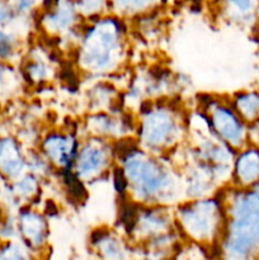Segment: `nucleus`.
<instances>
[{"mask_svg": "<svg viewBox=\"0 0 259 260\" xmlns=\"http://www.w3.org/2000/svg\"><path fill=\"white\" fill-rule=\"evenodd\" d=\"M27 172V150L17 137L0 136V177L12 182Z\"/></svg>", "mask_w": 259, "mask_h": 260, "instance_id": "ddd939ff", "label": "nucleus"}, {"mask_svg": "<svg viewBox=\"0 0 259 260\" xmlns=\"http://www.w3.org/2000/svg\"><path fill=\"white\" fill-rule=\"evenodd\" d=\"M19 18L22 17L18 15V13L13 9V7L8 0L0 5V27L9 29Z\"/></svg>", "mask_w": 259, "mask_h": 260, "instance_id": "4be33fe9", "label": "nucleus"}, {"mask_svg": "<svg viewBox=\"0 0 259 260\" xmlns=\"http://www.w3.org/2000/svg\"><path fill=\"white\" fill-rule=\"evenodd\" d=\"M225 225L216 244L217 260H259V196L223 193Z\"/></svg>", "mask_w": 259, "mask_h": 260, "instance_id": "7ed1b4c3", "label": "nucleus"}, {"mask_svg": "<svg viewBox=\"0 0 259 260\" xmlns=\"http://www.w3.org/2000/svg\"><path fill=\"white\" fill-rule=\"evenodd\" d=\"M89 245L96 260H137V248L124 234L111 228L91 231Z\"/></svg>", "mask_w": 259, "mask_h": 260, "instance_id": "f8f14e48", "label": "nucleus"}, {"mask_svg": "<svg viewBox=\"0 0 259 260\" xmlns=\"http://www.w3.org/2000/svg\"><path fill=\"white\" fill-rule=\"evenodd\" d=\"M137 260H156V259H151V258H147V256H144V258H139Z\"/></svg>", "mask_w": 259, "mask_h": 260, "instance_id": "393cba45", "label": "nucleus"}, {"mask_svg": "<svg viewBox=\"0 0 259 260\" xmlns=\"http://www.w3.org/2000/svg\"><path fill=\"white\" fill-rule=\"evenodd\" d=\"M17 233L20 243L32 255L45 254L50 240L48 217L33 206H23L17 211Z\"/></svg>", "mask_w": 259, "mask_h": 260, "instance_id": "9d476101", "label": "nucleus"}, {"mask_svg": "<svg viewBox=\"0 0 259 260\" xmlns=\"http://www.w3.org/2000/svg\"><path fill=\"white\" fill-rule=\"evenodd\" d=\"M175 228L183 240L202 248H215L225 225V203L218 193L183 200L173 207Z\"/></svg>", "mask_w": 259, "mask_h": 260, "instance_id": "39448f33", "label": "nucleus"}, {"mask_svg": "<svg viewBox=\"0 0 259 260\" xmlns=\"http://www.w3.org/2000/svg\"><path fill=\"white\" fill-rule=\"evenodd\" d=\"M114 165L116 157L111 141L94 136L80 140L73 173L85 184L98 182L104 175H111Z\"/></svg>", "mask_w": 259, "mask_h": 260, "instance_id": "423d86ee", "label": "nucleus"}, {"mask_svg": "<svg viewBox=\"0 0 259 260\" xmlns=\"http://www.w3.org/2000/svg\"><path fill=\"white\" fill-rule=\"evenodd\" d=\"M118 90L113 84L107 80L98 81L86 93L88 111H113V106L118 102Z\"/></svg>", "mask_w": 259, "mask_h": 260, "instance_id": "2eb2a0df", "label": "nucleus"}, {"mask_svg": "<svg viewBox=\"0 0 259 260\" xmlns=\"http://www.w3.org/2000/svg\"><path fill=\"white\" fill-rule=\"evenodd\" d=\"M32 253L14 240H8L0 245V260H33Z\"/></svg>", "mask_w": 259, "mask_h": 260, "instance_id": "412c9836", "label": "nucleus"}, {"mask_svg": "<svg viewBox=\"0 0 259 260\" xmlns=\"http://www.w3.org/2000/svg\"><path fill=\"white\" fill-rule=\"evenodd\" d=\"M19 53V38L7 28L0 27V60L9 62Z\"/></svg>", "mask_w": 259, "mask_h": 260, "instance_id": "aec40b11", "label": "nucleus"}, {"mask_svg": "<svg viewBox=\"0 0 259 260\" xmlns=\"http://www.w3.org/2000/svg\"><path fill=\"white\" fill-rule=\"evenodd\" d=\"M85 136H94L113 142L130 136L136 129V117L130 119L128 113L114 111L89 112L83 121Z\"/></svg>", "mask_w": 259, "mask_h": 260, "instance_id": "9b49d317", "label": "nucleus"}, {"mask_svg": "<svg viewBox=\"0 0 259 260\" xmlns=\"http://www.w3.org/2000/svg\"><path fill=\"white\" fill-rule=\"evenodd\" d=\"M53 73V68L50 61L43 58L41 55H30L25 58L22 68V75L27 83L32 85H42L48 83Z\"/></svg>", "mask_w": 259, "mask_h": 260, "instance_id": "f3484780", "label": "nucleus"}, {"mask_svg": "<svg viewBox=\"0 0 259 260\" xmlns=\"http://www.w3.org/2000/svg\"><path fill=\"white\" fill-rule=\"evenodd\" d=\"M198 109L207 114L210 127L213 134L233 147L234 150L240 147L244 142V122L238 112L231 104L216 101L213 96L201 99Z\"/></svg>", "mask_w": 259, "mask_h": 260, "instance_id": "6e6552de", "label": "nucleus"}, {"mask_svg": "<svg viewBox=\"0 0 259 260\" xmlns=\"http://www.w3.org/2000/svg\"><path fill=\"white\" fill-rule=\"evenodd\" d=\"M5 63L7 62L0 60V88L4 85L5 80H7V66H5Z\"/></svg>", "mask_w": 259, "mask_h": 260, "instance_id": "b1692460", "label": "nucleus"}, {"mask_svg": "<svg viewBox=\"0 0 259 260\" xmlns=\"http://www.w3.org/2000/svg\"><path fill=\"white\" fill-rule=\"evenodd\" d=\"M233 108L244 119H253L259 113V95L254 93H240L233 99Z\"/></svg>", "mask_w": 259, "mask_h": 260, "instance_id": "a211bd4d", "label": "nucleus"}, {"mask_svg": "<svg viewBox=\"0 0 259 260\" xmlns=\"http://www.w3.org/2000/svg\"><path fill=\"white\" fill-rule=\"evenodd\" d=\"M8 2L22 18L28 17L37 9V0H8Z\"/></svg>", "mask_w": 259, "mask_h": 260, "instance_id": "5701e85b", "label": "nucleus"}, {"mask_svg": "<svg viewBox=\"0 0 259 260\" xmlns=\"http://www.w3.org/2000/svg\"><path fill=\"white\" fill-rule=\"evenodd\" d=\"M74 2L84 20L93 19L111 13L109 0H74Z\"/></svg>", "mask_w": 259, "mask_h": 260, "instance_id": "6ab92c4d", "label": "nucleus"}, {"mask_svg": "<svg viewBox=\"0 0 259 260\" xmlns=\"http://www.w3.org/2000/svg\"><path fill=\"white\" fill-rule=\"evenodd\" d=\"M126 19L107 13L85 20L76 42V66L91 78H104L123 65L128 52Z\"/></svg>", "mask_w": 259, "mask_h": 260, "instance_id": "f03ea898", "label": "nucleus"}, {"mask_svg": "<svg viewBox=\"0 0 259 260\" xmlns=\"http://www.w3.org/2000/svg\"><path fill=\"white\" fill-rule=\"evenodd\" d=\"M172 96L144 101L136 117L135 139L145 151L170 156L187 139V116L170 106Z\"/></svg>", "mask_w": 259, "mask_h": 260, "instance_id": "20e7f679", "label": "nucleus"}, {"mask_svg": "<svg viewBox=\"0 0 259 260\" xmlns=\"http://www.w3.org/2000/svg\"><path fill=\"white\" fill-rule=\"evenodd\" d=\"M165 0H109L111 13L123 18L134 19L160 9Z\"/></svg>", "mask_w": 259, "mask_h": 260, "instance_id": "dca6fc26", "label": "nucleus"}, {"mask_svg": "<svg viewBox=\"0 0 259 260\" xmlns=\"http://www.w3.org/2000/svg\"><path fill=\"white\" fill-rule=\"evenodd\" d=\"M126 180V196L144 206L174 207L184 200L182 177L170 156L145 151L134 142L116 154Z\"/></svg>", "mask_w": 259, "mask_h": 260, "instance_id": "f257e3e1", "label": "nucleus"}, {"mask_svg": "<svg viewBox=\"0 0 259 260\" xmlns=\"http://www.w3.org/2000/svg\"><path fill=\"white\" fill-rule=\"evenodd\" d=\"M5 2H7V0H0V5H2L3 3H5Z\"/></svg>", "mask_w": 259, "mask_h": 260, "instance_id": "a878e982", "label": "nucleus"}, {"mask_svg": "<svg viewBox=\"0 0 259 260\" xmlns=\"http://www.w3.org/2000/svg\"><path fill=\"white\" fill-rule=\"evenodd\" d=\"M38 23L47 36L61 40L69 36L78 42L85 20L74 0H43Z\"/></svg>", "mask_w": 259, "mask_h": 260, "instance_id": "0eeeda50", "label": "nucleus"}, {"mask_svg": "<svg viewBox=\"0 0 259 260\" xmlns=\"http://www.w3.org/2000/svg\"><path fill=\"white\" fill-rule=\"evenodd\" d=\"M259 179V151L254 149L244 150L234 157L230 182L238 187L253 184Z\"/></svg>", "mask_w": 259, "mask_h": 260, "instance_id": "4468645a", "label": "nucleus"}, {"mask_svg": "<svg viewBox=\"0 0 259 260\" xmlns=\"http://www.w3.org/2000/svg\"><path fill=\"white\" fill-rule=\"evenodd\" d=\"M80 140L69 129H48L38 141V150L53 168L55 174L71 172Z\"/></svg>", "mask_w": 259, "mask_h": 260, "instance_id": "1a4fd4ad", "label": "nucleus"}]
</instances>
